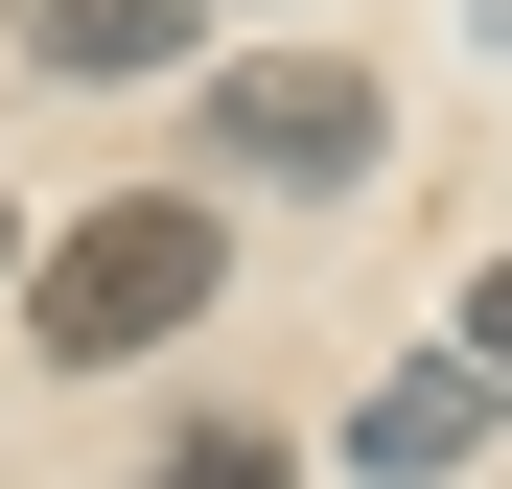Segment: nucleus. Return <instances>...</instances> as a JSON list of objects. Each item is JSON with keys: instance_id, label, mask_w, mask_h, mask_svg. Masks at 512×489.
Segmentation results:
<instances>
[{"instance_id": "obj_1", "label": "nucleus", "mask_w": 512, "mask_h": 489, "mask_svg": "<svg viewBox=\"0 0 512 489\" xmlns=\"http://www.w3.org/2000/svg\"><path fill=\"white\" fill-rule=\"evenodd\" d=\"M210 303H233V210L210 187H117V210L24 233V350L47 373H140V350H187Z\"/></svg>"}, {"instance_id": "obj_2", "label": "nucleus", "mask_w": 512, "mask_h": 489, "mask_svg": "<svg viewBox=\"0 0 512 489\" xmlns=\"http://www.w3.org/2000/svg\"><path fill=\"white\" fill-rule=\"evenodd\" d=\"M187 140H210V187H280V210H326V187H373V163H396V94H373L350 47H233Z\"/></svg>"}, {"instance_id": "obj_3", "label": "nucleus", "mask_w": 512, "mask_h": 489, "mask_svg": "<svg viewBox=\"0 0 512 489\" xmlns=\"http://www.w3.org/2000/svg\"><path fill=\"white\" fill-rule=\"evenodd\" d=\"M489 420H512V373H466V350H419V373H373V420H350V466H373V489H443V466H489Z\"/></svg>"}, {"instance_id": "obj_4", "label": "nucleus", "mask_w": 512, "mask_h": 489, "mask_svg": "<svg viewBox=\"0 0 512 489\" xmlns=\"http://www.w3.org/2000/svg\"><path fill=\"white\" fill-rule=\"evenodd\" d=\"M187 24H210V0H24V47H47V70H163Z\"/></svg>"}, {"instance_id": "obj_5", "label": "nucleus", "mask_w": 512, "mask_h": 489, "mask_svg": "<svg viewBox=\"0 0 512 489\" xmlns=\"http://www.w3.org/2000/svg\"><path fill=\"white\" fill-rule=\"evenodd\" d=\"M140 489H303V443H280V420H187Z\"/></svg>"}, {"instance_id": "obj_6", "label": "nucleus", "mask_w": 512, "mask_h": 489, "mask_svg": "<svg viewBox=\"0 0 512 489\" xmlns=\"http://www.w3.org/2000/svg\"><path fill=\"white\" fill-rule=\"evenodd\" d=\"M443 350H466V373H512V257H489V280L443 303Z\"/></svg>"}, {"instance_id": "obj_7", "label": "nucleus", "mask_w": 512, "mask_h": 489, "mask_svg": "<svg viewBox=\"0 0 512 489\" xmlns=\"http://www.w3.org/2000/svg\"><path fill=\"white\" fill-rule=\"evenodd\" d=\"M0 280H24V210H0Z\"/></svg>"}]
</instances>
